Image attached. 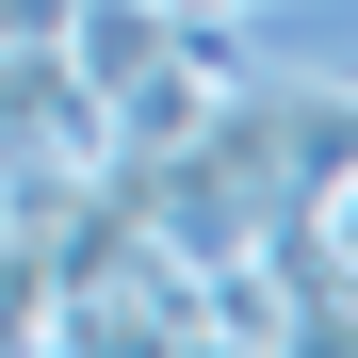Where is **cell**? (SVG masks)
<instances>
[{
	"instance_id": "obj_1",
	"label": "cell",
	"mask_w": 358,
	"mask_h": 358,
	"mask_svg": "<svg viewBox=\"0 0 358 358\" xmlns=\"http://www.w3.org/2000/svg\"><path fill=\"white\" fill-rule=\"evenodd\" d=\"M245 245H261L277 310H293V358H342V326H358V179H293Z\"/></svg>"
}]
</instances>
